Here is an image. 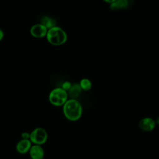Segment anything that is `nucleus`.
<instances>
[{
	"instance_id": "obj_1",
	"label": "nucleus",
	"mask_w": 159,
	"mask_h": 159,
	"mask_svg": "<svg viewBox=\"0 0 159 159\" xmlns=\"http://www.w3.org/2000/svg\"><path fill=\"white\" fill-rule=\"evenodd\" d=\"M63 112L68 120L76 121L81 117L83 112L82 106L77 99H68L63 105Z\"/></svg>"
},
{
	"instance_id": "obj_2",
	"label": "nucleus",
	"mask_w": 159,
	"mask_h": 159,
	"mask_svg": "<svg viewBox=\"0 0 159 159\" xmlns=\"http://www.w3.org/2000/svg\"><path fill=\"white\" fill-rule=\"evenodd\" d=\"M47 41L53 45L58 46L65 43L68 39L66 32L61 27L55 26L47 30L46 35Z\"/></svg>"
},
{
	"instance_id": "obj_3",
	"label": "nucleus",
	"mask_w": 159,
	"mask_h": 159,
	"mask_svg": "<svg viewBox=\"0 0 159 159\" xmlns=\"http://www.w3.org/2000/svg\"><path fill=\"white\" fill-rule=\"evenodd\" d=\"M68 93L61 87L53 89L49 93V102L55 106H63L68 100Z\"/></svg>"
},
{
	"instance_id": "obj_4",
	"label": "nucleus",
	"mask_w": 159,
	"mask_h": 159,
	"mask_svg": "<svg viewBox=\"0 0 159 159\" xmlns=\"http://www.w3.org/2000/svg\"><path fill=\"white\" fill-rule=\"evenodd\" d=\"M47 132L42 127H37L30 133L29 140L34 145H42L47 142Z\"/></svg>"
},
{
	"instance_id": "obj_5",
	"label": "nucleus",
	"mask_w": 159,
	"mask_h": 159,
	"mask_svg": "<svg viewBox=\"0 0 159 159\" xmlns=\"http://www.w3.org/2000/svg\"><path fill=\"white\" fill-rule=\"evenodd\" d=\"M156 126L155 120L149 117L142 118L139 122V128L144 132H150L153 130Z\"/></svg>"
},
{
	"instance_id": "obj_6",
	"label": "nucleus",
	"mask_w": 159,
	"mask_h": 159,
	"mask_svg": "<svg viewBox=\"0 0 159 159\" xmlns=\"http://www.w3.org/2000/svg\"><path fill=\"white\" fill-rule=\"evenodd\" d=\"M47 30L42 24L39 23L33 25L30 29V32L34 37L42 38L46 36Z\"/></svg>"
},
{
	"instance_id": "obj_7",
	"label": "nucleus",
	"mask_w": 159,
	"mask_h": 159,
	"mask_svg": "<svg viewBox=\"0 0 159 159\" xmlns=\"http://www.w3.org/2000/svg\"><path fill=\"white\" fill-rule=\"evenodd\" d=\"M29 155L32 159H43L45 152L42 145H32L29 151Z\"/></svg>"
},
{
	"instance_id": "obj_8",
	"label": "nucleus",
	"mask_w": 159,
	"mask_h": 159,
	"mask_svg": "<svg viewBox=\"0 0 159 159\" xmlns=\"http://www.w3.org/2000/svg\"><path fill=\"white\" fill-rule=\"evenodd\" d=\"M32 145L30 140L21 139L16 144V148L17 152L20 154H25L29 153V151Z\"/></svg>"
},
{
	"instance_id": "obj_9",
	"label": "nucleus",
	"mask_w": 159,
	"mask_h": 159,
	"mask_svg": "<svg viewBox=\"0 0 159 159\" xmlns=\"http://www.w3.org/2000/svg\"><path fill=\"white\" fill-rule=\"evenodd\" d=\"M40 24H42L47 30L53 28L56 26V20L48 16H43L42 17L40 20Z\"/></svg>"
},
{
	"instance_id": "obj_10",
	"label": "nucleus",
	"mask_w": 159,
	"mask_h": 159,
	"mask_svg": "<svg viewBox=\"0 0 159 159\" xmlns=\"http://www.w3.org/2000/svg\"><path fill=\"white\" fill-rule=\"evenodd\" d=\"M82 90L80 86L79 83H75L71 84L70 89L68 91V96H70L71 98L70 99H75L77 98L81 94Z\"/></svg>"
},
{
	"instance_id": "obj_11",
	"label": "nucleus",
	"mask_w": 159,
	"mask_h": 159,
	"mask_svg": "<svg viewBox=\"0 0 159 159\" xmlns=\"http://www.w3.org/2000/svg\"><path fill=\"white\" fill-rule=\"evenodd\" d=\"M129 6V2L127 0H114L113 2L109 4V8L112 11H116L125 9Z\"/></svg>"
},
{
	"instance_id": "obj_12",
	"label": "nucleus",
	"mask_w": 159,
	"mask_h": 159,
	"mask_svg": "<svg viewBox=\"0 0 159 159\" xmlns=\"http://www.w3.org/2000/svg\"><path fill=\"white\" fill-rule=\"evenodd\" d=\"M79 84L81 90H83L85 91H88L90 90L92 87V83L91 80L86 78L81 79L79 83Z\"/></svg>"
},
{
	"instance_id": "obj_13",
	"label": "nucleus",
	"mask_w": 159,
	"mask_h": 159,
	"mask_svg": "<svg viewBox=\"0 0 159 159\" xmlns=\"http://www.w3.org/2000/svg\"><path fill=\"white\" fill-rule=\"evenodd\" d=\"M71 86V83L70 81H65V82L62 84V86H61V88L63 89H64L65 91H66V92H68V91L70 89Z\"/></svg>"
},
{
	"instance_id": "obj_14",
	"label": "nucleus",
	"mask_w": 159,
	"mask_h": 159,
	"mask_svg": "<svg viewBox=\"0 0 159 159\" xmlns=\"http://www.w3.org/2000/svg\"><path fill=\"white\" fill-rule=\"evenodd\" d=\"M22 139H26V140H29L30 138V133L27 132H24L21 134Z\"/></svg>"
},
{
	"instance_id": "obj_15",
	"label": "nucleus",
	"mask_w": 159,
	"mask_h": 159,
	"mask_svg": "<svg viewBox=\"0 0 159 159\" xmlns=\"http://www.w3.org/2000/svg\"><path fill=\"white\" fill-rule=\"evenodd\" d=\"M3 37H4V32L1 29H0V41L2 40Z\"/></svg>"
},
{
	"instance_id": "obj_16",
	"label": "nucleus",
	"mask_w": 159,
	"mask_h": 159,
	"mask_svg": "<svg viewBox=\"0 0 159 159\" xmlns=\"http://www.w3.org/2000/svg\"><path fill=\"white\" fill-rule=\"evenodd\" d=\"M43 159H44V158H43Z\"/></svg>"
}]
</instances>
